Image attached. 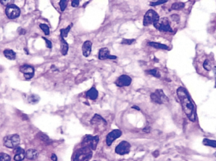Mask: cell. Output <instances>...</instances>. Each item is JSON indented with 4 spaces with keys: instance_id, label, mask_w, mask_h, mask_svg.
I'll list each match as a JSON object with an SVG mask.
<instances>
[{
    "instance_id": "obj_15",
    "label": "cell",
    "mask_w": 216,
    "mask_h": 161,
    "mask_svg": "<svg viewBox=\"0 0 216 161\" xmlns=\"http://www.w3.org/2000/svg\"><path fill=\"white\" fill-rule=\"evenodd\" d=\"M13 153L15 154L13 159L15 161H22L25 157V152L21 147H16L13 150Z\"/></svg>"
},
{
    "instance_id": "obj_6",
    "label": "cell",
    "mask_w": 216,
    "mask_h": 161,
    "mask_svg": "<svg viewBox=\"0 0 216 161\" xmlns=\"http://www.w3.org/2000/svg\"><path fill=\"white\" fill-rule=\"evenodd\" d=\"M160 19L158 13L153 10H149L144 15L143 25L147 27L150 25H153L154 23L158 22Z\"/></svg>"
},
{
    "instance_id": "obj_31",
    "label": "cell",
    "mask_w": 216,
    "mask_h": 161,
    "mask_svg": "<svg viewBox=\"0 0 216 161\" xmlns=\"http://www.w3.org/2000/svg\"><path fill=\"white\" fill-rule=\"evenodd\" d=\"M167 2H168V0H154V2L150 3V5L152 6H155L163 3H165Z\"/></svg>"
},
{
    "instance_id": "obj_37",
    "label": "cell",
    "mask_w": 216,
    "mask_h": 161,
    "mask_svg": "<svg viewBox=\"0 0 216 161\" xmlns=\"http://www.w3.org/2000/svg\"><path fill=\"white\" fill-rule=\"evenodd\" d=\"M213 71H214V77H215V87L216 88V66H215L213 68Z\"/></svg>"
},
{
    "instance_id": "obj_41",
    "label": "cell",
    "mask_w": 216,
    "mask_h": 161,
    "mask_svg": "<svg viewBox=\"0 0 216 161\" xmlns=\"http://www.w3.org/2000/svg\"><path fill=\"white\" fill-rule=\"evenodd\" d=\"M24 51L26 52V54H29V52H28V50L27 49H24Z\"/></svg>"
},
{
    "instance_id": "obj_20",
    "label": "cell",
    "mask_w": 216,
    "mask_h": 161,
    "mask_svg": "<svg viewBox=\"0 0 216 161\" xmlns=\"http://www.w3.org/2000/svg\"><path fill=\"white\" fill-rule=\"evenodd\" d=\"M3 54L8 60L13 61L16 59V53L12 49H5L3 51Z\"/></svg>"
},
{
    "instance_id": "obj_39",
    "label": "cell",
    "mask_w": 216,
    "mask_h": 161,
    "mask_svg": "<svg viewBox=\"0 0 216 161\" xmlns=\"http://www.w3.org/2000/svg\"><path fill=\"white\" fill-rule=\"evenodd\" d=\"M132 108H133V109H135L138 110V111H140V108L139 106H136V105H134V106H132Z\"/></svg>"
},
{
    "instance_id": "obj_18",
    "label": "cell",
    "mask_w": 216,
    "mask_h": 161,
    "mask_svg": "<svg viewBox=\"0 0 216 161\" xmlns=\"http://www.w3.org/2000/svg\"><path fill=\"white\" fill-rule=\"evenodd\" d=\"M99 92L97 89L95 87H92L89 90L86 92V96L91 100H96L98 98Z\"/></svg>"
},
{
    "instance_id": "obj_22",
    "label": "cell",
    "mask_w": 216,
    "mask_h": 161,
    "mask_svg": "<svg viewBox=\"0 0 216 161\" xmlns=\"http://www.w3.org/2000/svg\"><path fill=\"white\" fill-rule=\"evenodd\" d=\"M40 100V98L38 95H30L27 98L28 103L31 105H35Z\"/></svg>"
},
{
    "instance_id": "obj_42",
    "label": "cell",
    "mask_w": 216,
    "mask_h": 161,
    "mask_svg": "<svg viewBox=\"0 0 216 161\" xmlns=\"http://www.w3.org/2000/svg\"><path fill=\"white\" fill-rule=\"evenodd\" d=\"M214 156H215V157H216V152H215V153L214 154Z\"/></svg>"
},
{
    "instance_id": "obj_40",
    "label": "cell",
    "mask_w": 216,
    "mask_h": 161,
    "mask_svg": "<svg viewBox=\"0 0 216 161\" xmlns=\"http://www.w3.org/2000/svg\"><path fill=\"white\" fill-rule=\"evenodd\" d=\"M25 33H26L25 30H24V29H22V30H20V35H24Z\"/></svg>"
},
{
    "instance_id": "obj_33",
    "label": "cell",
    "mask_w": 216,
    "mask_h": 161,
    "mask_svg": "<svg viewBox=\"0 0 216 161\" xmlns=\"http://www.w3.org/2000/svg\"><path fill=\"white\" fill-rule=\"evenodd\" d=\"M0 3L3 6H8L14 3V0H0Z\"/></svg>"
},
{
    "instance_id": "obj_12",
    "label": "cell",
    "mask_w": 216,
    "mask_h": 161,
    "mask_svg": "<svg viewBox=\"0 0 216 161\" xmlns=\"http://www.w3.org/2000/svg\"><path fill=\"white\" fill-rule=\"evenodd\" d=\"M132 82V79L126 74L121 75L115 81V84L119 88L129 86Z\"/></svg>"
},
{
    "instance_id": "obj_2",
    "label": "cell",
    "mask_w": 216,
    "mask_h": 161,
    "mask_svg": "<svg viewBox=\"0 0 216 161\" xmlns=\"http://www.w3.org/2000/svg\"><path fill=\"white\" fill-rule=\"evenodd\" d=\"M92 151L88 147H82L75 151L72 161H89L93 156Z\"/></svg>"
},
{
    "instance_id": "obj_16",
    "label": "cell",
    "mask_w": 216,
    "mask_h": 161,
    "mask_svg": "<svg viewBox=\"0 0 216 161\" xmlns=\"http://www.w3.org/2000/svg\"><path fill=\"white\" fill-rule=\"evenodd\" d=\"M92 43L89 40H86L83 44L82 50V54L84 57H87L90 55L92 51Z\"/></svg>"
},
{
    "instance_id": "obj_1",
    "label": "cell",
    "mask_w": 216,
    "mask_h": 161,
    "mask_svg": "<svg viewBox=\"0 0 216 161\" xmlns=\"http://www.w3.org/2000/svg\"><path fill=\"white\" fill-rule=\"evenodd\" d=\"M177 95L185 112L188 119L191 122L196 121V112L195 105L189 97L186 89L179 87L177 89Z\"/></svg>"
},
{
    "instance_id": "obj_5",
    "label": "cell",
    "mask_w": 216,
    "mask_h": 161,
    "mask_svg": "<svg viewBox=\"0 0 216 161\" xmlns=\"http://www.w3.org/2000/svg\"><path fill=\"white\" fill-rule=\"evenodd\" d=\"M150 99L153 102L159 105L166 103L169 101V98L162 89H156L151 93Z\"/></svg>"
},
{
    "instance_id": "obj_38",
    "label": "cell",
    "mask_w": 216,
    "mask_h": 161,
    "mask_svg": "<svg viewBox=\"0 0 216 161\" xmlns=\"http://www.w3.org/2000/svg\"><path fill=\"white\" fill-rule=\"evenodd\" d=\"M143 132H146V133H149V132H150V129L149 128V127H145L144 129H143Z\"/></svg>"
},
{
    "instance_id": "obj_14",
    "label": "cell",
    "mask_w": 216,
    "mask_h": 161,
    "mask_svg": "<svg viewBox=\"0 0 216 161\" xmlns=\"http://www.w3.org/2000/svg\"><path fill=\"white\" fill-rule=\"evenodd\" d=\"M90 123L92 125H96L97 126L99 125L105 126L108 124L106 120L104 119V118L98 114L94 115V116L92 117V118L90 120Z\"/></svg>"
},
{
    "instance_id": "obj_27",
    "label": "cell",
    "mask_w": 216,
    "mask_h": 161,
    "mask_svg": "<svg viewBox=\"0 0 216 161\" xmlns=\"http://www.w3.org/2000/svg\"><path fill=\"white\" fill-rule=\"evenodd\" d=\"M39 27L41 28V29L43 31V32L44 33V34L46 35H49V27H48V25H47L46 24H40L39 25Z\"/></svg>"
},
{
    "instance_id": "obj_32",
    "label": "cell",
    "mask_w": 216,
    "mask_h": 161,
    "mask_svg": "<svg viewBox=\"0 0 216 161\" xmlns=\"http://www.w3.org/2000/svg\"><path fill=\"white\" fill-rule=\"evenodd\" d=\"M135 42V39H123L122 42H121V44H125V45H132Z\"/></svg>"
},
{
    "instance_id": "obj_17",
    "label": "cell",
    "mask_w": 216,
    "mask_h": 161,
    "mask_svg": "<svg viewBox=\"0 0 216 161\" xmlns=\"http://www.w3.org/2000/svg\"><path fill=\"white\" fill-rule=\"evenodd\" d=\"M39 157V152L37 150L35 149H28L25 152V158L29 160H35Z\"/></svg>"
},
{
    "instance_id": "obj_25",
    "label": "cell",
    "mask_w": 216,
    "mask_h": 161,
    "mask_svg": "<svg viewBox=\"0 0 216 161\" xmlns=\"http://www.w3.org/2000/svg\"><path fill=\"white\" fill-rule=\"evenodd\" d=\"M146 72H147L149 74L154 76V77H155V78H161V74H160L159 71L156 69L147 70V71H146Z\"/></svg>"
},
{
    "instance_id": "obj_19",
    "label": "cell",
    "mask_w": 216,
    "mask_h": 161,
    "mask_svg": "<svg viewBox=\"0 0 216 161\" xmlns=\"http://www.w3.org/2000/svg\"><path fill=\"white\" fill-rule=\"evenodd\" d=\"M60 44H61V48H60V51L63 55H66L68 53L69 49V45L68 42L65 40V39L63 37H60Z\"/></svg>"
},
{
    "instance_id": "obj_9",
    "label": "cell",
    "mask_w": 216,
    "mask_h": 161,
    "mask_svg": "<svg viewBox=\"0 0 216 161\" xmlns=\"http://www.w3.org/2000/svg\"><path fill=\"white\" fill-rule=\"evenodd\" d=\"M131 149V144L126 140L121 142L115 148V152L120 156L126 155L129 153Z\"/></svg>"
},
{
    "instance_id": "obj_4",
    "label": "cell",
    "mask_w": 216,
    "mask_h": 161,
    "mask_svg": "<svg viewBox=\"0 0 216 161\" xmlns=\"http://www.w3.org/2000/svg\"><path fill=\"white\" fill-rule=\"evenodd\" d=\"M20 143V138L18 134L6 135L3 138V146L9 149H15Z\"/></svg>"
},
{
    "instance_id": "obj_36",
    "label": "cell",
    "mask_w": 216,
    "mask_h": 161,
    "mask_svg": "<svg viewBox=\"0 0 216 161\" xmlns=\"http://www.w3.org/2000/svg\"><path fill=\"white\" fill-rule=\"evenodd\" d=\"M51 159L53 161H58V157L55 154H52L51 156Z\"/></svg>"
},
{
    "instance_id": "obj_35",
    "label": "cell",
    "mask_w": 216,
    "mask_h": 161,
    "mask_svg": "<svg viewBox=\"0 0 216 161\" xmlns=\"http://www.w3.org/2000/svg\"><path fill=\"white\" fill-rule=\"evenodd\" d=\"M42 39H44L46 42V47L49 49H51L52 48V43H51V42L50 40H49L48 39H47L45 37H42Z\"/></svg>"
},
{
    "instance_id": "obj_8",
    "label": "cell",
    "mask_w": 216,
    "mask_h": 161,
    "mask_svg": "<svg viewBox=\"0 0 216 161\" xmlns=\"http://www.w3.org/2000/svg\"><path fill=\"white\" fill-rule=\"evenodd\" d=\"M5 13L7 17L9 19H15L20 15L21 11L19 7L12 4L6 6Z\"/></svg>"
},
{
    "instance_id": "obj_21",
    "label": "cell",
    "mask_w": 216,
    "mask_h": 161,
    "mask_svg": "<svg viewBox=\"0 0 216 161\" xmlns=\"http://www.w3.org/2000/svg\"><path fill=\"white\" fill-rule=\"evenodd\" d=\"M148 45L150 47H152L155 49H163V50H168V47L166 45L162 44L161 43H158V42H149Z\"/></svg>"
},
{
    "instance_id": "obj_43",
    "label": "cell",
    "mask_w": 216,
    "mask_h": 161,
    "mask_svg": "<svg viewBox=\"0 0 216 161\" xmlns=\"http://www.w3.org/2000/svg\"><path fill=\"white\" fill-rule=\"evenodd\" d=\"M75 1H79V2H80V0H75Z\"/></svg>"
},
{
    "instance_id": "obj_11",
    "label": "cell",
    "mask_w": 216,
    "mask_h": 161,
    "mask_svg": "<svg viewBox=\"0 0 216 161\" xmlns=\"http://www.w3.org/2000/svg\"><path fill=\"white\" fill-rule=\"evenodd\" d=\"M122 135V132L119 129H115L110 132L106 136V142L108 147H110L115 140L119 138Z\"/></svg>"
},
{
    "instance_id": "obj_28",
    "label": "cell",
    "mask_w": 216,
    "mask_h": 161,
    "mask_svg": "<svg viewBox=\"0 0 216 161\" xmlns=\"http://www.w3.org/2000/svg\"><path fill=\"white\" fill-rule=\"evenodd\" d=\"M11 157L10 156L5 153L0 152V161H10Z\"/></svg>"
},
{
    "instance_id": "obj_44",
    "label": "cell",
    "mask_w": 216,
    "mask_h": 161,
    "mask_svg": "<svg viewBox=\"0 0 216 161\" xmlns=\"http://www.w3.org/2000/svg\"><path fill=\"white\" fill-rule=\"evenodd\" d=\"M94 161H97V160H94Z\"/></svg>"
},
{
    "instance_id": "obj_26",
    "label": "cell",
    "mask_w": 216,
    "mask_h": 161,
    "mask_svg": "<svg viewBox=\"0 0 216 161\" xmlns=\"http://www.w3.org/2000/svg\"><path fill=\"white\" fill-rule=\"evenodd\" d=\"M185 7V4L181 2H176L172 5L171 9L175 10H179Z\"/></svg>"
},
{
    "instance_id": "obj_34",
    "label": "cell",
    "mask_w": 216,
    "mask_h": 161,
    "mask_svg": "<svg viewBox=\"0 0 216 161\" xmlns=\"http://www.w3.org/2000/svg\"><path fill=\"white\" fill-rule=\"evenodd\" d=\"M39 138H40L41 140H42L44 142H49V137L47 136V135H44V134H43V133H40Z\"/></svg>"
},
{
    "instance_id": "obj_23",
    "label": "cell",
    "mask_w": 216,
    "mask_h": 161,
    "mask_svg": "<svg viewBox=\"0 0 216 161\" xmlns=\"http://www.w3.org/2000/svg\"><path fill=\"white\" fill-rule=\"evenodd\" d=\"M203 144L205 146L211 147L213 148H216V140H211L209 139H204Z\"/></svg>"
},
{
    "instance_id": "obj_13",
    "label": "cell",
    "mask_w": 216,
    "mask_h": 161,
    "mask_svg": "<svg viewBox=\"0 0 216 161\" xmlns=\"http://www.w3.org/2000/svg\"><path fill=\"white\" fill-rule=\"evenodd\" d=\"M116 55L110 54V51L107 47H103L100 49L99 51V60H106V59H116Z\"/></svg>"
},
{
    "instance_id": "obj_30",
    "label": "cell",
    "mask_w": 216,
    "mask_h": 161,
    "mask_svg": "<svg viewBox=\"0 0 216 161\" xmlns=\"http://www.w3.org/2000/svg\"><path fill=\"white\" fill-rule=\"evenodd\" d=\"M203 67L205 70L208 71H210L212 70V64H211V62L209 60H205L204 61V62L203 64Z\"/></svg>"
},
{
    "instance_id": "obj_3",
    "label": "cell",
    "mask_w": 216,
    "mask_h": 161,
    "mask_svg": "<svg viewBox=\"0 0 216 161\" xmlns=\"http://www.w3.org/2000/svg\"><path fill=\"white\" fill-rule=\"evenodd\" d=\"M99 142L98 135L92 136L91 135H87L83 138L81 142L82 147H86L92 150H95L97 148Z\"/></svg>"
},
{
    "instance_id": "obj_24",
    "label": "cell",
    "mask_w": 216,
    "mask_h": 161,
    "mask_svg": "<svg viewBox=\"0 0 216 161\" xmlns=\"http://www.w3.org/2000/svg\"><path fill=\"white\" fill-rule=\"evenodd\" d=\"M73 26V24H70V25H68V26L65 28V29H62L60 30V37H63L64 39H65L66 37H68V33L70 32L72 27Z\"/></svg>"
},
{
    "instance_id": "obj_10",
    "label": "cell",
    "mask_w": 216,
    "mask_h": 161,
    "mask_svg": "<svg viewBox=\"0 0 216 161\" xmlns=\"http://www.w3.org/2000/svg\"><path fill=\"white\" fill-rule=\"evenodd\" d=\"M19 70L23 74L24 78L27 80L32 79L34 75V72H35L34 67L28 64H23L21 65Z\"/></svg>"
},
{
    "instance_id": "obj_7",
    "label": "cell",
    "mask_w": 216,
    "mask_h": 161,
    "mask_svg": "<svg viewBox=\"0 0 216 161\" xmlns=\"http://www.w3.org/2000/svg\"><path fill=\"white\" fill-rule=\"evenodd\" d=\"M154 27L160 32H172V29L171 27L170 22L167 18H160L158 22L153 24Z\"/></svg>"
},
{
    "instance_id": "obj_29",
    "label": "cell",
    "mask_w": 216,
    "mask_h": 161,
    "mask_svg": "<svg viewBox=\"0 0 216 161\" xmlns=\"http://www.w3.org/2000/svg\"><path fill=\"white\" fill-rule=\"evenodd\" d=\"M69 0H60L59 2V7L62 12H64L67 6V4Z\"/></svg>"
}]
</instances>
